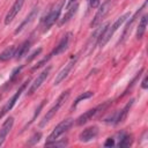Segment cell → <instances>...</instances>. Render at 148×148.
<instances>
[{"instance_id":"6da1fadb","label":"cell","mask_w":148,"mask_h":148,"mask_svg":"<svg viewBox=\"0 0 148 148\" xmlns=\"http://www.w3.org/2000/svg\"><path fill=\"white\" fill-rule=\"evenodd\" d=\"M128 17H131V14H130V13H125L124 15H121L120 17H118L117 21H114V23H113L112 25H108V28L105 29V31L102 34V36H101V37L98 38V40H97L98 46L103 47V46L110 40V38L112 37V35L120 28V25H121L125 21H127Z\"/></svg>"},{"instance_id":"7a4b0ae2","label":"cell","mask_w":148,"mask_h":148,"mask_svg":"<svg viewBox=\"0 0 148 148\" xmlns=\"http://www.w3.org/2000/svg\"><path fill=\"white\" fill-rule=\"evenodd\" d=\"M69 94H71V90L69 89H67V90H65L64 92H61V95L58 97V99H57V102H56V104L46 112V114L43 117V119H42V121L39 123V126L40 127H43V126H45L53 117H54V114L59 111V109L61 108V105L65 103V101L68 98V96H69Z\"/></svg>"},{"instance_id":"3957f363","label":"cell","mask_w":148,"mask_h":148,"mask_svg":"<svg viewBox=\"0 0 148 148\" xmlns=\"http://www.w3.org/2000/svg\"><path fill=\"white\" fill-rule=\"evenodd\" d=\"M62 5H64V0H60L57 3V6L54 8H52L46 16L43 17V21H42V23H43V31L49 30L58 21L59 15H60V12L62 9Z\"/></svg>"},{"instance_id":"277c9868","label":"cell","mask_w":148,"mask_h":148,"mask_svg":"<svg viewBox=\"0 0 148 148\" xmlns=\"http://www.w3.org/2000/svg\"><path fill=\"white\" fill-rule=\"evenodd\" d=\"M72 125H73V119H65V120H62L61 123H59L54 128H53V131L51 132V134L47 136V140H46V142H45V146H49L51 142H53V141H56V140H58V138L61 135V134H64L65 132H67L71 127H72Z\"/></svg>"},{"instance_id":"5b68a950","label":"cell","mask_w":148,"mask_h":148,"mask_svg":"<svg viewBox=\"0 0 148 148\" xmlns=\"http://www.w3.org/2000/svg\"><path fill=\"white\" fill-rule=\"evenodd\" d=\"M111 6H112V0H106L104 3H102V6L98 8L97 13L95 14L92 21L90 22V27L91 28H94V27H96V25H98L101 23V21L103 20V17L110 12Z\"/></svg>"},{"instance_id":"8992f818","label":"cell","mask_w":148,"mask_h":148,"mask_svg":"<svg viewBox=\"0 0 148 148\" xmlns=\"http://www.w3.org/2000/svg\"><path fill=\"white\" fill-rule=\"evenodd\" d=\"M28 83H29V80H28V81H25V82H24V83L18 88V90H17V91L12 96V98H10V99H9V101L3 105V108H2V109H1V111H0V118H2V117H3V116H5L9 110H12V108L15 105L16 101L18 99V97L21 96L22 91L25 89V87H27V84H28Z\"/></svg>"},{"instance_id":"52a82bcc","label":"cell","mask_w":148,"mask_h":148,"mask_svg":"<svg viewBox=\"0 0 148 148\" xmlns=\"http://www.w3.org/2000/svg\"><path fill=\"white\" fill-rule=\"evenodd\" d=\"M50 71H51V67H47V68H45L37 77H36V80L31 83V86H30V88L28 89V91H27V95H32L40 86H42V83L45 81V79L49 76V73H50Z\"/></svg>"},{"instance_id":"ba28073f","label":"cell","mask_w":148,"mask_h":148,"mask_svg":"<svg viewBox=\"0 0 148 148\" xmlns=\"http://www.w3.org/2000/svg\"><path fill=\"white\" fill-rule=\"evenodd\" d=\"M23 3H24V0H15V2H14L13 6H12V8L8 10V13H7L6 16H5V24H6V25H8V24L14 20V17L17 15V13L22 9Z\"/></svg>"},{"instance_id":"9c48e42d","label":"cell","mask_w":148,"mask_h":148,"mask_svg":"<svg viewBox=\"0 0 148 148\" xmlns=\"http://www.w3.org/2000/svg\"><path fill=\"white\" fill-rule=\"evenodd\" d=\"M98 134V128L97 126H90L87 127L86 130H83L80 135H79V140L81 142H89L91 140H94Z\"/></svg>"},{"instance_id":"30bf717a","label":"cell","mask_w":148,"mask_h":148,"mask_svg":"<svg viewBox=\"0 0 148 148\" xmlns=\"http://www.w3.org/2000/svg\"><path fill=\"white\" fill-rule=\"evenodd\" d=\"M75 62H76V58H72L66 65H65V67L58 73V75L56 76V79H54V84L57 86V84H59L62 80H65L66 77H67V75H68V73L71 72V69L73 68V66L75 65Z\"/></svg>"},{"instance_id":"8fae6325","label":"cell","mask_w":148,"mask_h":148,"mask_svg":"<svg viewBox=\"0 0 148 148\" xmlns=\"http://www.w3.org/2000/svg\"><path fill=\"white\" fill-rule=\"evenodd\" d=\"M13 125H14V118H13V117H8V118L5 120V123L2 124V126H1V128H0V146H1V145L3 143V141L6 140L8 133L10 132V130H12V127H13Z\"/></svg>"},{"instance_id":"7c38bea8","label":"cell","mask_w":148,"mask_h":148,"mask_svg":"<svg viewBox=\"0 0 148 148\" xmlns=\"http://www.w3.org/2000/svg\"><path fill=\"white\" fill-rule=\"evenodd\" d=\"M98 109H99V106L98 108H94V109H90V110H88V111H86L84 113H82L77 119H76V125H79V126H81V125H83V124H86L88 120H90L95 114H96V112L98 111Z\"/></svg>"},{"instance_id":"4fadbf2b","label":"cell","mask_w":148,"mask_h":148,"mask_svg":"<svg viewBox=\"0 0 148 148\" xmlns=\"http://www.w3.org/2000/svg\"><path fill=\"white\" fill-rule=\"evenodd\" d=\"M37 14H38V7H35V8L29 13V15L25 17V20H24V21H23V22L17 27V29L15 30V35H17L18 32H21V31L23 30V28H24L27 24H29V23H30V22H31L36 16H37Z\"/></svg>"},{"instance_id":"5bb4252c","label":"cell","mask_w":148,"mask_h":148,"mask_svg":"<svg viewBox=\"0 0 148 148\" xmlns=\"http://www.w3.org/2000/svg\"><path fill=\"white\" fill-rule=\"evenodd\" d=\"M68 42H69V34L66 35V36L60 40V43H59V44L56 46V49L50 53V56L53 57V56H57V54L64 52V51L67 49V46H68Z\"/></svg>"},{"instance_id":"9a60e30c","label":"cell","mask_w":148,"mask_h":148,"mask_svg":"<svg viewBox=\"0 0 148 148\" xmlns=\"http://www.w3.org/2000/svg\"><path fill=\"white\" fill-rule=\"evenodd\" d=\"M133 102H134V99H131L119 112H118V114H117V119H116V124H119V123H123L125 119H126V117H127V114H128V111H130V109L132 108V105H133Z\"/></svg>"},{"instance_id":"2e32d148","label":"cell","mask_w":148,"mask_h":148,"mask_svg":"<svg viewBox=\"0 0 148 148\" xmlns=\"http://www.w3.org/2000/svg\"><path fill=\"white\" fill-rule=\"evenodd\" d=\"M29 49H30V40H25L24 43H22V44L18 46V49H16L15 58H16L17 60L21 59V58H23V57L28 53Z\"/></svg>"},{"instance_id":"e0dca14e","label":"cell","mask_w":148,"mask_h":148,"mask_svg":"<svg viewBox=\"0 0 148 148\" xmlns=\"http://www.w3.org/2000/svg\"><path fill=\"white\" fill-rule=\"evenodd\" d=\"M77 3H73L69 8H67V12H66V14L64 15V17L60 20V22H59V25H62V24H65L66 22H68L71 18H72V16L75 14V12H76V9H77Z\"/></svg>"},{"instance_id":"ac0fdd59","label":"cell","mask_w":148,"mask_h":148,"mask_svg":"<svg viewBox=\"0 0 148 148\" xmlns=\"http://www.w3.org/2000/svg\"><path fill=\"white\" fill-rule=\"evenodd\" d=\"M15 52H16V47H15L14 45L7 47L6 50H3V51L0 53V60H1V61H6V60L12 59L13 57H15Z\"/></svg>"},{"instance_id":"d6986e66","label":"cell","mask_w":148,"mask_h":148,"mask_svg":"<svg viewBox=\"0 0 148 148\" xmlns=\"http://www.w3.org/2000/svg\"><path fill=\"white\" fill-rule=\"evenodd\" d=\"M147 21H148L147 15H143L141 17V20L139 22V25H138V29H136V38L138 39H140V38L143 37L145 31H146V27H147Z\"/></svg>"},{"instance_id":"ffe728a7","label":"cell","mask_w":148,"mask_h":148,"mask_svg":"<svg viewBox=\"0 0 148 148\" xmlns=\"http://www.w3.org/2000/svg\"><path fill=\"white\" fill-rule=\"evenodd\" d=\"M132 142H133V139H132L131 135H127V134H125V133H121V135H120V141H119L118 146H119V147H130V146L132 145Z\"/></svg>"},{"instance_id":"44dd1931","label":"cell","mask_w":148,"mask_h":148,"mask_svg":"<svg viewBox=\"0 0 148 148\" xmlns=\"http://www.w3.org/2000/svg\"><path fill=\"white\" fill-rule=\"evenodd\" d=\"M92 95H94V92H92V91H86V92H83V94L79 95V96H77V98L75 99V102L73 103V105H72V109H75V108L77 106V104H79L81 101H83V99H87V98H90Z\"/></svg>"},{"instance_id":"7402d4cb","label":"cell","mask_w":148,"mask_h":148,"mask_svg":"<svg viewBox=\"0 0 148 148\" xmlns=\"http://www.w3.org/2000/svg\"><path fill=\"white\" fill-rule=\"evenodd\" d=\"M44 103H45V101H44V102H42V103H40V104L38 105V108L36 109V111H35V113H34V117L31 118V120L29 121V124H28V125H30L31 123H34V121H35V119H36V117H37V116L39 114V112H40V110L43 109V105H44Z\"/></svg>"},{"instance_id":"603a6c76","label":"cell","mask_w":148,"mask_h":148,"mask_svg":"<svg viewBox=\"0 0 148 148\" xmlns=\"http://www.w3.org/2000/svg\"><path fill=\"white\" fill-rule=\"evenodd\" d=\"M40 138H42V133H35V134L32 135L31 140H29V141H28V145H34V143L38 142Z\"/></svg>"},{"instance_id":"cb8c5ba5","label":"cell","mask_w":148,"mask_h":148,"mask_svg":"<svg viewBox=\"0 0 148 148\" xmlns=\"http://www.w3.org/2000/svg\"><path fill=\"white\" fill-rule=\"evenodd\" d=\"M49 146H54V147H61V146H67V140H61V141H58V140H56V141H53V142H51Z\"/></svg>"},{"instance_id":"d4e9b609","label":"cell","mask_w":148,"mask_h":148,"mask_svg":"<svg viewBox=\"0 0 148 148\" xmlns=\"http://www.w3.org/2000/svg\"><path fill=\"white\" fill-rule=\"evenodd\" d=\"M23 68V66H20V67H17V68H15L14 71H13V73H12V76H10V79H9V81H13L14 80V77L20 73V71Z\"/></svg>"},{"instance_id":"484cf974","label":"cell","mask_w":148,"mask_h":148,"mask_svg":"<svg viewBox=\"0 0 148 148\" xmlns=\"http://www.w3.org/2000/svg\"><path fill=\"white\" fill-rule=\"evenodd\" d=\"M104 146H105V147H112V146H114V139H113V138H109V139L104 142Z\"/></svg>"},{"instance_id":"4316f807","label":"cell","mask_w":148,"mask_h":148,"mask_svg":"<svg viewBox=\"0 0 148 148\" xmlns=\"http://www.w3.org/2000/svg\"><path fill=\"white\" fill-rule=\"evenodd\" d=\"M88 2H89V6L91 8H96L99 5V0H88Z\"/></svg>"},{"instance_id":"83f0119b","label":"cell","mask_w":148,"mask_h":148,"mask_svg":"<svg viewBox=\"0 0 148 148\" xmlns=\"http://www.w3.org/2000/svg\"><path fill=\"white\" fill-rule=\"evenodd\" d=\"M40 52H42V49H38V50H36V51H35V52L31 54V57H30L28 60H29V61H30V60H32V59H34V58H36V56H38Z\"/></svg>"},{"instance_id":"f1b7e54d","label":"cell","mask_w":148,"mask_h":148,"mask_svg":"<svg viewBox=\"0 0 148 148\" xmlns=\"http://www.w3.org/2000/svg\"><path fill=\"white\" fill-rule=\"evenodd\" d=\"M147 81H148V79H147V76H145L143 80H142V84H141V87H142L143 89H147V88H148V83H147Z\"/></svg>"},{"instance_id":"f546056e","label":"cell","mask_w":148,"mask_h":148,"mask_svg":"<svg viewBox=\"0 0 148 148\" xmlns=\"http://www.w3.org/2000/svg\"><path fill=\"white\" fill-rule=\"evenodd\" d=\"M75 1H76V0H68V1H67V3H66V9H67V8H69V7H71Z\"/></svg>"},{"instance_id":"4dcf8cb0","label":"cell","mask_w":148,"mask_h":148,"mask_svg":"<svg viewBox=\"0 0 148 148\" xmlns=\"http://www.w3.org/2000/svg\"><path fill=\"white\" fill-rule=\"evenodd\" d=\"M0 98H1V96H0Z\"/></svg>"}]
</instances>
